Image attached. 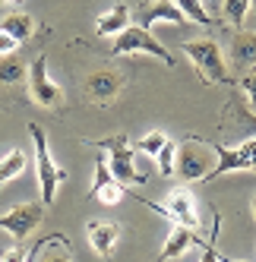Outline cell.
<instances>
[{"mask_svg":"<svg viewBox=\"0 0 256 262\" xmlns=\"http://www.w3.org/2000/svg\"><path fill=\"white\" fill-rule=\"evenodd\" d=\"M92 196H95L98 202H104V205H117V202L123 199V183H117V180L111 177V180H104L101 186H95Z\"/></svg>","mask_w":256,"mask_h":262,"instance_id":"obj_20","label":"cell"},{"mask_svg":"<svg viewBox=\"0 0 256 262\" xmlns=\"http://www.w3.org/2000/svg\"><path fill=\"white\" fill-rule=\"evenodd\" d=\"M26 76H29V92H32L35 104H41V107H57V104L63 101L60 85L48 76V60H45V57H35Z\"/></svg>","mask_w":256,"mask_h":262,"instance_id":"obj_8","label":"cell"},{"mask_svg":"<svg viewBox=\"0 0 256 262\" xmlns=\"http://www.w3.org/2000/svg\"><path fill=\"white\" fill-rule=\"evenodd\" d=\"M215 164V152H212V145L206 142H196V139H187V142H180L177 145V155H174V174L180 180H206L209 174V167Z\"/></svg>","mask_w":256,"mask_h":262,"instance_id":"obj_2","label":"cell"},{"mask_svg":"<svg viewBox=\"0 0 256 262\" xmlns=\"http://www.w3.org/2000/svg\"><path fill=\"white\" fill-rule=\"evenodd\" d=\"M126 26H130V7H123V4H117V7H111L108 13H101L98 16V23H95V32L98 35H114L117 32H123Z\"/></svg>","mask_w":256,"mask_h":262,"instance_id":"obj_14","label":"cell"},{"mask_svg":"<svg viewBox=\"0 0 256 262\" xmlns=\"http://www.w3.org/2000/svg\"><path fill=\"white\" fill-rule=\"evenodd\" d=\"M111 51L114 54H152V57H158L164 67H174L171 51L164 48L149 29H142V26H126L123 32H117Z\"/></svg>","mask_w":256,"mask_h":262,"instance_id":"obj_3","label":"cell"},{"mask_svg":"<svg viewBox=\"0 0 256 262\" xmlns=\"http://www.w3.org/2000/svg\"><path fill=\"white\" fill-rule=\"evenodd\" d=\"M26 73H29V67H26L23 60H16L13 54H7V57L0 60V82H7V85L23 82V79H26Z\"/></svg>","mask_w":256,"mask_h":262,"instance_id":"obj_19","label":"cell"},{"mask_svg":"<svg viewBox=\"0 0 256 262\" xmlns=\"http://www.w3.org/2000/svg\"><path fill=\"white\" fill-rule=\"evenodd\" d=\"M215 152V164L209 167L206 180H215L228 171H253V155H256V139L247 136L237 148H228V145H212Z\"/></svg>","mask_w":256,"mask_h":262,"instance_id":"obj_6","label":"cell"},{"mask_svg":"<svg viewBox=\"0 0 256 262\" xmlns=\"http://www.w3.org/2000/svg\"><path fill=\"white\" fill-rule=\"evenodd\" d=\"M193 228H187V224H174L168 240H164V247H161V259H177V256H184L190 247H193Z\"/></svg>","mask_w":256,"mask_h":262,"instance_id":"obj_13","label":"cell"},{"mask_svg":"<svg viewBox=\"0 0 256 262\" xmlns=\"http://www.w3.org/2000/svg\"><path fill=\"white\" fill-rule=\"evenodd\" d=\"M164 139H168V136H164L161 129H152V133H145V136H142V139L136 142V148H139L142 155H149V158H155V152H158V148L164 145Z\"/></svg>","mask_w":256,"mask_h":262,"instance_id":"obj_23","label":"cell"},{"mask_svg":"<svg viewBox=\"0 0 256 262\" xmlns=\"http://www.w3.org/2000/svg\"><path fill=\"white\" fill-rule=\"evenodd\" d=\"M26 171V152L23 148H13V152H7L4 158H0V186L10 183L13 177H19Z\"/></svg>","mask_w":256,"mask_h":262,"instance_id":"obj_16","label":"cell"},{"mask_svg":"<svg viewBox=\"0 0 256 262\" xmlns=\"http://www.w3.org/2000/svg\"><path fill=\"white\" fill-rule=\"evenodd\" d=\"M234 60L241 63V67H250L253 63V57H256V35L253 32H237V38H234Z\"/></svg>","mask_w":256,"mask_h":262,"instance_id":"obj_17","label":"cell"},{"mask_svg":"<svg viewBox=\"0 0 256 262\" xmlns=\"http://www.w3.org/2000/svg\"><path fill=\"white\" fill-rule=\"evenodd\" d=\"M184 54L193 60V67L203 73L209 82H228V67H225V57H222V48H218L212 38L187 41Z\"/></svg>","mask_w":256,"mask_h":262,"instance_id":"obj_5","label":"cell"},{"mask_svg":"<svg viewBox=\"0 0 256 262\" xmlns=\"http://www.w3.org/2000/svg\"><path fill=\"white\" fill-rule=\"evenodd\" d=\"M98 148H108V167L117 183H142L145 177L136 171V158H133V145L126 136H111V139H101Z\"/></svg>","mask_w":256,"mask_h":262,"instance_id":"obj_4","label":"cell"},{"mask_svg":"<svg viewBox=\"0 0 256 262\" xmlns=\"http://www.w3.org/2000/svg\"><path fill=\"white\" fill-rule=\"evenodd\" d=\"M86 234H89V243H92V250L98 256H111L114 247H117V240H120L117 224H111V221H89Z\"/></svg>","mask_w":256,"mask_h":262,"instance_id":"obj_10","label":"cell"},{"mask_svg":"<svg viewBox=\"0 0 256 262\" xmlns=\"http://www.w3.org/2000/svg\"><path fill=\"white\" fill-rule=\"evenodd\" d=\"M29 133L35 142V167H38V186H41V202L51 205L54 196H57V186L67 180V171L54 161L51 148H48V136L38 123H29Z\"/></svg>","mask_w":256,"mask_h":262,"instance_id":"obj_1","label":"cell"},{"mask_svg":"<svg viewBox=\"0 0 256 262\" xmlns=\"http://www.w3.org/2000/svg\"><path fill=\"white\" fill-rule=\"evenodd\" d=\"M250 4H253V0H225V16H228V23L234 29H244V19H247V13H250Z\"/></svg>","mask_w":256,"mask_h":262,"instance_id":"obj_21","label":"cell"},{"mask_svg":"<svg viewBox=\"0 0 256 262\" xmlns=\"http://www.w3.org/2000/svg\"><path fill=\"white\" fill-rule=\"evenodd\" d=\"M174 155H177V142H171V139H164V145L155 152V161H158V174H164V177H171L174 174Z\"/></svg>","mask_w":256,"mask_h":262,"instance_id":"obj_22","label":"cell"},{"mask_svg":"<svg viewBox=\"0 0 256 262\" xmlns=\"http://www.w3.org/2000/svg\"><path fill=\"white\" fill-rule=\"evenodd\" d=\"M23 256H26L23 250H7V253H4V259H7V262H13V259H23Z\"/></svg>","mask_w":256,"mask_h":262,"instance_id":"obj_25","label":"cell"},{"mask_svg":"<svg viewBox=\"0 0 256 262\" xmlns=\"http://www.w3.org/2000/svg\"><path fill=\"white\" fill-rule=\"evenodd\" d=\"M174 4H177L180 13H184V19H190L196 26H212V16L206 13L203 0H174Z\"/></svg>","mask_w":256,"mask_h":262,"instance_id":"obj_18","label":"cell"},{"mask_svg":"<svg viewBox=\"0 0 256 262\" xmlns=\"http://www.w3.org/2000/svg\"><path fill=\"white\" fill-rule=\"evenodd\" d=\"M155 23H174V26H180V23H184V13L177 10L174 0H155V4L139 10V26L142 29H152Z\"/></svg>","mask_w":256,"mask_h":262,"instance_id":"obj_11","label":"cell"},{"mask_svg":"<svg viewBox=\"0 0 256 262\" xmlns=\"http://www.w3.org/2000/svg\"><path fill=\"white\" fill-rule=\"evenodd\" d=\"M161 215H168L174 224H187V228H196L199 224V215H196V202L187 190H174L168 196V202H164Z\"/></svg>","mask_w":256,"mask_h":262,"instance_id":"obj_9","label":"cell"},{"mask_svg":"<svg viewBox=\"0 0 256 262\" xmlns=\"http://www.w3.org/2000/svg\"><path fill=\"white\" fill-rule=\"evenodd\" d=\"M41 218H45V202H23L0 215V231H7L16 240H26L41 224Z\"/></svg>","mask_w":256,"mask_h":262,"instance_id":"obj_7","label":"cell"},{"mask_svg":"<svg viewBox=\"0 0 256 262\" xmlns=\"http://www.w3.org/2000/svg\"><path fill=\"white\" fill-rule=\"evenodd\" d=\"M0 32L13 35L16 41H26V38H32V32H35V19L29 13H10V16L0 19Z\"/></svg>","mask_w":256,"mask_h":262,"instance_id":"obj_15","label":"cell"},{"mask_svg":"<svg viewBox=\"0 0 256 262\" xmlns=\"http://www.w3.org/2000/svg\"><path fill=\"white\" fill-rule=\"evenodd\" d=\"M16 48H19V41H16L13 35H7V32H0V57H7V54H13Z\"/></svg>","mask_w":256,"mask_h":262,"instance_id":"obj_24","label":"cell"},{"mask_svg":"<svg viewBox=\"0 0 256 262\" xmlns=\"http://www.w3.org/2000/svg\"><path fill=\"white\" fill-rule=\"evenodd\" d=\"M86 89H89V95L95 101H111L120 92V76L114 70H98V73H92V76L86 79Z\"/></svg>","mask_w":256,"mask_h":262,"instance_id":"obj_12","label":"cell"}]
</instances>
